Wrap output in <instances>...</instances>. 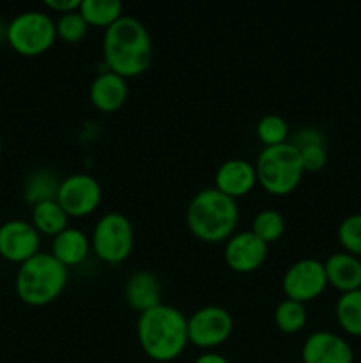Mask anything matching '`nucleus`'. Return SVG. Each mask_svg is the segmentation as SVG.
<instances>
[{
    "mask_svg": "<svg viewBox=\"0 0 361 363\" xmlns=\"http://www.w3.org/2000/svg\"><path fill=\"white\" fill-rule=\"evenodd\" d=\"M103 57L110 71L124 78L147 71L152 62V41L138 18L122 14L103 35Z\"/></svg>",
    "mask_w": 361,
    "mask_h": 363,
    "instance_id": "1",
    "label": "nucleus"
},
{
    "mask_svg": "<svg viewBox=\"0 0 361 363\" xmlns=\"http://www.w3.org/2000/svg\"><path fill=\"white\" fill-rule=\"evenodd\" d=\"M138 342L149 358L172 362L190 342L188 318L172 305H158L142 312L137 321Z\"/></svg>",
    "mask_w": 361,
    "mask_h": 363,
    "instance_id": "2",
    "label": "nucleus"
},
{
    "mask_svg": "<svg viewBox=\"0 0 361 363\" xmlns=\"http://www.w3.org/2000/svg\"><path fill=\"white\" fill-rule=\"evenodd\" d=\"M186 222L198 240L218 243L232 236L239 222V206L218 188H204L191 197Z\"/></svg>",
    "mask_w": 361,
    "mask_h": 363,
    "instance_id": "3",
    "label": "nucleus"
},
{
    "mask_svg": "<svg viewBox=\"0 0 361 363\" xmlns=\"http://www.w3.org/2000/svg\"><path fill=\"white\" fill-rule=\"evenodd\" d=\"M67 284V268L52 252H38L21 262L16 273V293L25 303L41 307L59 296Z\"/></svg>",
    "mask_w": 361,
    "mask_h": 363,
    "instance_id": "4",
    "label": "nucleus"
},
{
    "mask_svg": "<svg viewBox=\"0 0 361 363\" xmlns=\"http://www.w3.org/2000/svg\"><path fill=\"white\" fill-rule=\"evenodd\" d=\"M255 170L258 183L273 195H287L296 190L304 174L299 149L292 142L262 149Z\"/></svg>",
    "mask_w": 361,
    "mask_h": 363,
    "instance_id": "5",
    "label": "nucleus"
},
{
    "mask_svg": "<svg viewBox=\"0 0 361 363\" xmlns=\"http://www.w3.org/2000/svg\"><path fill=\"white\" fill-rule=\"evenodd\" d=\"M6 39L21 55H39L55 43V21L42 11H23L9 21Z\"/></svg>",
    "mask_w": 361,
    "mask_h": 363,
    "instance_id": "6",
    "label": "nucleus"
},
{
    "mask_svg": "<svg viewBox=\"0 0 361 363\" xmlns=\"http://www.w3.org/2000/svg\"><path fill=\"white\" fill-rule=\"evenodd\" d=\"M133 225L122 213H105L92 230L91 245L101 261L117 264L130 257L133 250Z\"/></svg>",
    "mask_w": 361,
    "mask_h": 363,
    "instance_id": "7",
    "label": "nucleus"
},
{
    "mask_svg": "<svg viewBox=\"0 0 361 363\" xmlns=\"http://www.w3.org/2000/svg\"><path fill=\"white\" fill-rule=\"evenodd\" d=\"M103 190L99 181L87 172H76L60 181L57 201L69 216H87L99 206Z\"/></svg>",
    "mask_w": 361,
    "mask_h": 363,
    "instance_id": "8",
    "label": "nucleus"
},
{
    "mask_svg": "<svg viewBox=\"0 0 361 363\" xmlns=\"http://www.w3.org/2000/svg\"><path fill=\"white\" fill-rule=\"evenodd\" d=\"M234 328L232 315L227 308L207 305L188 318V337L198 347H216L225 342Z\"/></svg>",
    "mask_w": 361,
    "mask_h": 363,
    "instance_id": "9",
    "label": "nucleus"
},
{
    "mask_svg": "<svg viewBox=\"0 0 361 363\" xmlns=\"http://www.w3.org/2000/svg\"><path fill=\"white\" fill-rule=\"evenodd\" d=\"M282 286L289 300L301 303L314 300L328 286L324 262L314 257L299 259L287 268Z\"/></svg>",
    "mask_w": 361,
    "mask_h": 363,
    "instance_id": "10",
    "label": "nucleus"
},
{
    "mask_svg": "<svg viewBox=\"0 0 361 363\" xmlns=\"http://www.w3.org/2000/svg\"><path fill=\"white\" fill-rule=\"evenodd\" d=\"M39 252V230L25 220H7L0 225V255L25 262Z\"/></svg>",
    "mask_w": 361,
    "mask_h": 363,
    "instance_id": "11",
    "label": "nucleus"
},
{
    "mask_svg": "<svg viewBox=\"0 0 361 363\" xmlns=\"http://www.w3.org/2000/svg\"><path fill=\"white\" fill-rule=\"evenodd\" d=\"M268 257V243L251 230L232 234L225 245V262L237 273H250Z\"/></svg>",
    "mask_w": 361,
    "mask_h": 363,
    "instance_id": "12",
    "label": "nucleus"
},
{
    "mask_svg": "<svg viewBox=\"0 0 361 363\" xmlns=\"http://www.w3.org/2000/svg\"><path fill=\"white\" fill-rule=\"evenodd\" d=\"M301 358L303 363H353L354 351L343 337L319 330L304 340Z\"/></svg>",
    "mask_w": 361,
    "mask_h": 363,
    "instance_id": "13",
    "label": "nucleus"
},
{
    "mask_svg": "<svg viewBox=\"0 0 361 363\" xmlns=\"http://www.w3.org/2000/svg\"><path fill=\"white\" fill-rule=\"evenodd\" d=\"M257 183V170L244 158H229L218 167L214 174V188L229 197L246 195Z\"/></svg>",
    "mask_w": 361,
    "mask_h": 363,
    "instance_id": "14",
    "label": "nucleus"
},
{
    "mask_svg": "<svg viewBox=\"0 0 361 363\" xmlns=\"http://www.w3.org/2000/svg\"><path fill=\"white\" fill-rule=\"evenodd\" d=\"M88 98L96 108L103 112H115L127 99V82L120 74L106 69L92 80Z\"/></svg>",
    "mask_w": 361,
    "mask_h": 363,
    "instance_id": "15",
    "label": "nucleus"
},
{
    "mask_svg": "<svg viewBox=\"0 0 361 363\" xmlns=\"http://www.w3.org/2000/svg\"><path fill=\"white\" fill-rule=\"evenodd\" d=\"M124 298L134 311L142 312L161 305V284L152 272L140 269L130 275L124 284Z\"/></svg>",
    "mask_w": 361,
    "mask_h": 363,
    "instance_id": "16",
    "label": "nucleus"
},
{
    "mask_svg": "<svg viewBox=\"0 0 361 363\" xmlns=\"http://www.w3.org/2000/svg\"><path fill=\"white\" fill-rule=\"evenodd\" d=\"M328 284L342 293L361 289V259L349 252H335L324 262Z\"/></svg>",
    "mask_w": 361,
    "mask_h": 363,
    "instance_id": "17",
    "label": "nucleus"
},
{
    "mask_svg": "<svg viewBox=\"0 0 361 363\" xmlns=\"http://www.w3.org/2000/svg\"><path fill=\"white\" fill-rule=\"evenodd\" d=\"M91 250V240L84 230L76 227H66L62 233L53 236L52 255L64 266H76L87 257Z\"/></svg>",
    "mask_w": 361,
    "mask_h": 363,
    "instance_id": "18",
    "label": "nucleus"
},
{
    "mask_svg": "<svg viewBox=\"0 0 361 363\" xmlns=\"http://www.w3.org/2000/svg\"><path fill=\"white\" fill-rule=\"evenodd\" d=\"M32 220H34L35 229L45 234H52V236H57L66 227H69L67 225L69 215L64 211V208L59 204L57 199L35 204L34 209H32Z\"/></svg>",
    "mask_w": 361,
    "mask_h": 363,
    "instance_id": "19",
    "label": "nucleus"
},
{
    "mask_svg": "<svg viewBox=\"0 0 361 363\" xmlns=\"http://www.w3.org/2000/svg\"><path fill=\"white\" fill-rule=\"evenodd\" d=\"M336 319L350 335L361 337V289L342 293L336 300Z\"/></svg>",
    "mask_w": 361,
    "mask_h": 363,
    "instance_id": "20",
    "label": "nucleus"
},
{
    "mask_svg": "<svg viewBox=\"0 0 361 363\" xmlns=\"http://www.w3.org/2000/svg\"><path fill=\"white\" fill-rule=\"evenodd\" d=\"M80 13L88 25L106 28L122 16V4L119 0H81Z\"/></svg>",
    "mask_w": 361,
    "mask_h": 363,
    "instance_id": "21",
    "label": "nucleus"
},
{
    "mask_svg": "<svg viewBox=\"0 0 361 363\" xmlns=\"http://www.w3.org/2000/svg\"><path fill=\"white\" fill-rule=\"evenodd\" d=\"M59 184L60 181L55 174L39 169L28 176L27 183H25V197L34 206L42 201H52V199H57Z\"/></svg>",
    "mask_w": 361,
    "mask_h": 363,
    "instance_id": "22",
    "label": "nucleus"
},
{
    "mask_svg": "<svg viewBox=\"0 0 361 363\" xmlns=\"http://www.w3.org/2000/svg\"><path fill=\"white\" fill-rule=\"evenodd\" d=\"M306 308L304 303L296 300H289L285 298L280 301L278 307L275 308V323L282 332L285 333H297L304 328L306 325Z\"/></svg>",
    "mask_w": 361,
    "mask_h": 363,
    "instance_id": "23",
    "label": "nucleus"
},
{
    "mask_svg": "<svg viewBox=\"0 0 361 363\" xmlns=\"http://www.w3.org/2000/svg\"><path fill=\"white\" fill-rule=\"evenodd\" d=\"M285 230V218L276 209H262L255 215L251 233L260 238L264 243L276 241Z\"/></svg>",
    "mask_w": 361,
    "mask_h": 363,
    "instance_id": "24",
    "label": "nucleus"
},
{
    "mask_svg": "<svg viewBox=\"0 0 361 363\" xmlns=\"http://www.w3.org/2000/svg\"><path fill=\"white\" fill-rule=\"evenodd\" d=\"M257 137L264 147L283 144L289 137V124L278 113H268L257 123Z\"/></svg>",
    "mask_w": 361,
    "mask_h": 363,
    "instance_id": "25",
    "label": "nucleus"
},
{
    "mask_svg": "<svg viewBox=\"0 0 361 363\" xmlns=\"http://www.w3.org/2000/svg\"><path fill=\"white\" fill-rule=\"evenodd\" d=\"M57 38L64 39L66 43H78L87 35L88 23L81 16L80 9L71 11V13L60 14L59 20L55 21Z\"/></svg>",
    "mask_w": 361,
    "mask_h": 363,
    "instance_id": "26",
    "label": "nucleus"
},
{
    "mask_svg": "<svg viewBox=\"0 0 361 363\" xmlns=\"http://www.w3.org/2000/svg\"><path fill=\"white\" fill-rule=\"evenodd\" d=\"M338 240L345 252L360 257L361 255V213L345 216L338 225Z\"/></svg>",
    "mask_w": 361,
    "mask_h": 363,
    "instance_id": "27",
    "label": "nucleus"
},
{
    "mask_svg": "<svg viewBox=\"0 0 361 363\" xmlns=\"http://www.w3.org/2000/svg\"><path fill=\"white\" fill-rule=\"evenodd\" d=\"M301 163H303L304 172H319L328 162V152H326L324 144L306 145L299 149Z\"/></svg>",
    "mask_w": 361,
    "mask_h": 363,
    "instance_id": "28",
    "label": "nucleus"
},
{
    "mask_svg": "<svg viewBox=\"0 0 361 363\" xmlns=\"http://www.w3.org/2000/svg\"><path fill=\"white\" fill-rule=\"evenodd\" d=\"M46 6L50 9L57 11V13H71V11H78L81 6V0H46Z\"/></svg>",
    "mask_w": 361,
    "mask_h": 363,
    "instance_id": "29",
    "label": "nucleus"
},
{
    "mask_svg": "<svg viewBox=\"0 0 361 363\" xmlns=\"http://www.w3.org/2000/svg\"><path fill=\"white\" fill-rule=\"evenodd\" d=\"M195 363H230L223 354L218 353H204L195 360Z\"/></svg>",
    "mask_w": 361,
    "mask_h": 363,
    "instance_id": "30",
    "label": "nucleus"
},
{
    "mask_svg": "<svg viewBox=\"0 0 361 363\" xmlns=\"http://www.w3.org/2000/svg\"><path fill=\"white\" fill-rule=\"evenodd\" d=\"M0 152H2V138H0Z\"/></svg>",
    "mask_w": 361,
    "mask_h": 363,
    "instance_id": "31",
    "label": "nucleus"
}]
</instances>
